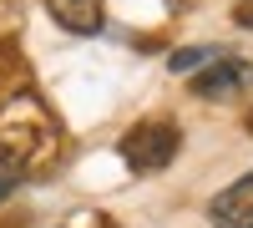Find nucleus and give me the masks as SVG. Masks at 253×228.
<instances>
[{
	"label": "nucleus",
	"mask_w": 253,
	"mask_h": 228,
	"mask_svg": "<svg viewBox=\"0 0 253 228\" xmlns=\"http://www.w3.org/2000/svg\"><path fill=\"white\" fill-rule=\"evenodd\" d=\"M177 152H182V132L172 122H137L122 137V162L132 173H162Z\"/></svg>",
	"instance_id": "obj_1"
},
{
	"label": "nucleus",
	"mask_w": 253,
	"mask_h": 228,
	"mask_svg": "<svg viewBox=\"0 0 253 228\" xmlns=\"http://www.w3.org/2000/svg\"><path fill=\"white\" fill-rule=\"evenodd\" d=\"M208 223L213 228H253V173L228 182V188L208 203Z\"/></svg>",
	"instance_id": "obj_2"
},
{
	"label": "nucleus",
	"mask_w": 253,
	"mask_h": 228,
	"mask_svg": "<svg viewBox=\"0 0 253 228\" xmlns=\"http://www.w3.org/2000/svg\"><path fill=\"white\" fill-rule=\"evenodd\" d=\"M41 5H46V15L61 31H71V36H96L107 26V5H101V0H41Z\"/></svg>",
	"instance_id": "obj_3"
},
{
	"label": "nucleus",
	"mask_w": 253,
	"mask_h": 228,
	"mask_svg": "<svg viewBox=\"0 0 253 228\" xmlns=\"http://www.w3.org/2000/svg\"><path fill=\"white\" fill-rule=\"evenodd\" d=\"M243 81H248V66H243V61L213 56V66L193 76V91H198V96H228L233 87H243Z\"/></svg>",
	"instance_id": "obj_4"
},
{
	"label": "nucleus",
	"mask_w": 253,
	"mask_h": 228,
	"mask_svg": "<svg viewBox=\"0 0 253 228\" xmlns=\"http://www.w3.org/2000/svg\"><path fill=\"white\" fill-rule=\"evenodd\" d=\"M20 182H26V162H20L15 147H5V142H0V203H5Z\"/></svg>",
	"instance_id": "obj_5"
},
{
	"label": "nucleus",
	"mask_w": 253,
	"mask_h": 228,
	"mask_svg": "<svg viewBox=\"0 0 253 228\" xmlns=\"http://www.w3.org/2000/svg\"><path fill=\"white\" fill-rule=\"evenodd\" d=\"M233 20H238V26H248V31H253V0H243V5L233 10Z\"/></svg>",
	"instance_id": "obj_6"
},
{
	"label": "nucleus",
	"mask_w": 253,
	"mask_h": 228,
	"mask_svg": "<svg viewBox=\"0 0 253 228\" xmlns=\"http://www.w3.org/2000/svg\"><path fill=\"white\" fill-rule=\"evenodd\" d=\"M248 132H253V112H248Z\"/></svg>",
	"instance_id": "obj_7"
}]
</instances>
